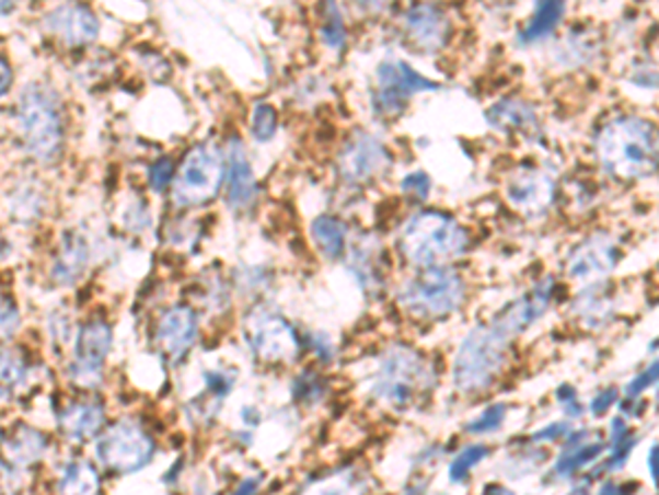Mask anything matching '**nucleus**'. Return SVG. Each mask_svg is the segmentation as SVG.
<instances>
[{"mask_svg": "<svg viewBox=\"0 0 659 495\" xmlns=\"http://www.w3.org/2000/svg\"><path fill=\"white\" fill-rule=\"evenodd\" d=\"M600 165L617 179H648L657 170L655 128L639 117H617L602 126L596 137Z\"/></svg>", "mask_w": 659, "mask_h": 495, "instance_id": "obj_1", "label": "nucleus"}, {"mask_svg": "<svg viewBox=\"0 0 659 495\" xmlns=\"http://www.w3.org/2000/svg\"><path fill=\"white\" fill-rule=\"evenodd\" d=\"M401 252L416 267H438L464 256L466 229L442 211L416 214L401 231Z\"/></svg>", "mask_w": 659, "mask_h": 495, "instance_id": "obj_2", "label": "nucleus"}, {"mask_svg": "<svg viewBox=\"0 0 659 495\" xmlns=\"http://www.w3.org/2000/svg\"><path fill=\"white\" fill-rule=\"evenodd\" d=\"M510 335L495 322L473 329L460 344L453 361V381L462 392L486 390L504 368Z\"/></svg>", "mask_w": 659, "mask_h": 495, "instance_id": "obj_3", "label": "nucleus"}, {"mask_svg": "<svg viewBox=\"0 0 659 495\" xmlns=\"http://www.w3.org/2000/svg\"><path fill=\"white\" fill-rule=\"evenodd\" d=\"M19 128L25 148L41 161H54L65 141V124L58 97L43 84H32L19 102Z\"/></svg>", "mask_w": 659, "mask_h": 495, "instance_id": "obj_4", "label": "nucleus"}, {"mask_svg": "<svg viewBox=\"0 0 659 495\" xmlns=\"http://www.w3.org/2000/svg\"><path fill=\"white\" fill-rule=\"evenodd\" d=\"M464 280L447 265L423 267V274L407 280L398 293L403 309L416 318H444L462 307Z\"/></svg>", "mask_w": 659, "mask_h": 495, "instance_id": "obj_5", "label": "nucleus"}, {"mask_svg": "<svg viewBox=\"0 0 659 495\" xmlns=\"http://www.w3.org/2000/svg\"><path fill=\"white\" fill-rule=\"evenodd\" d=\"M227 159L222 150L207 141L187 152L174 176V203L178 207H196L211 200L224 181Z\"/></svg>", "mask_w": 659, "mask_h": 495, "instance_id": "obj_6", "label": "nucleus"}, {"mask_svg": "<svg viewBox=\"0 0 659 495\" xmlns=\"http://www.w3.org/2000/svg\"><path fill=\"white\" fill-rule=\"evenodd\" d=\"M427 383L429 370L425 359L414 348L394 346L381 359L372 383V394L383 403L403 407L412 403V399L427 388Z\"/></svg>", "mask_w": 659, "mask_h": 495, "instance_id": "obj_7", "label": "nucleus"}, {"mask_svg": "<svg viewBox=\"0 0 659 495\" xmlns=\"http://www.w3.org/2000/svg\"><path fill=\"white\" fill-rule=\"evenodd\" d=\"M154 453V440L132 421H119L106 429L97 442L100 462L115 473H135L143 469Z\"/></svg>", "mask_w": 659, "mask_h": 495, "instance_id": "obj_8", "label": "nucleus"}, {"mask_svg": "<svg viewBox=\"0 0 659 495\" xmlns=\"http://www.w3.org/2000/svg\"><path fill=\"white\" fill-rule=\"evenodd\" d=\"M244 339L251 350L264 361H292L299 353L294 329L270 309H255L244 320Z\"/></svg>", "mask_w": 659, "mask_h": 495, "instance_id": "obj_9", "label": "nucleus"}, {"mask_svg": "<svg viewBox=\"0 0 659 495\" xmlns=\"http://www.w3.org/2000/svg\"><path fill=\"white\" fill-rule=\"evenodd\" d=\"M377 91H374V108L385 117L401 115L409 97L423 91H438L440 84L423 78L403 60H388L377 71Z\"/></svg>", "mask_w": 659, "mask_h": 495, "instance_id": "obj_10", "label": "nucleus"}, {"mask_svg": "<svg viewBox=\"0 0 659 495\" xmlns=\"http://www.w3.org/2000/svg\"><path fill=\"white\" fill-rule=\"evenodd\" d=\"M113 346V331L104 322L86 324L76 342V359L69 366V377L82 385L93 388L102 381V368Z\"/></svg>", "mask_w": 659, "mask_h": 495, "instance_id": "obj_11", "label": "nucleus"}, {"mask_svg": "<svg viewBox=\"0 0 659 495\" xmlns=\"http://www.w3.org/2000/svg\"><path fill=\"white\" fill-rule=\"evenodd\" d=\"M615 261L617 246L613 238L606 233H593L574 250L567 263V274L580 285H598L613 272Z\"/></svg>", "mask_w": 659, "mask_h": 495, "instance_id": "obj_12", "label": "nucleus"}, {"mask_svg": "<svg viewBox=\"0 0 659 495\" xmlns=\"http://www.w3.org/2000/svg\"><path fill=\"white\" fill-rule=\"evenodd\" d=\"M385 168H390L388 148L377 137L366 133H359L355 139H350L339 157V172L352 185L372 181Z\"/></svg>", "mask_w": 659, "mask_h": 495, "instance_id": "obj_13", "label": "nucleus"}, {"mask_svg": "<svg viewBox=\"0 0 659 495\" xmlns=\"http://www.w3.org/2000/svg\"><path fill=\"white\" fill-rule=\"evenodd\" d=\"M506 198L521 214H543L554 200L552 179L536 168H519L506 181Z\"/></svg>", "mask_w": 659, "mask_h": 495, "instance_id": "obj_14", "label": "nucleus"}, {"mask_svg": "<svg viewBox=\"0 0 659 495\" xmlns=\"http://www.w3.org/2000/svg\"><path fill=\"white\" fill-rule=\"evenodd\" d=\"M45 27L51 36L69 47L91 45L100 34V21L95 14L78 3H65L47 14Z\"/></svg>", "mask_w": 659, "mask_h": 495, "instance_id": "obj_15", "label": "nucleus"}, {"mask_svg": "<svg viewBox=\"0 0 659 495\" xmlns=\"http://www.w3.org/2000/svg\"><path fill=\"white\" fill-rule=\"evenodd\" d=\"M198 335V318L187 307H172L157 326V346L172 361H181L194 346Z\"/></svg>", "mask_w": 659, "mask_h": 495, "instance_id": "obj_16", "label": "nucleus"}, {"mask_svg": "<svg viewBox=\"0 0 659 495\" xmlns=\"http://www.w3.org/2000/svg\"><path fill=\"white\" fill-rule=\"evenodd\" d=\"M227 203L233 209H246L257 196V181L240 139H231L227 152Z\"/></svg>", "mask_w": 659, "mask_h": 495, "instance_id": "obj_17", "label": "nucleus"}, {"mask_svg": "<svg viewBox=\"0 0 659 495\" xmlns=\"http://www.w3.org/2000/svg\"><path fill=\"white\" fill-rule=\"evenodd\" d=\"M554 283L552 278L543 280L539 287H534L530 293H525L521 300H517L512 307H508L501 315H497L495 324L506 331L510 337H517L525 329H530L547 309L552 302Z\"/></svg>", "mask_w": 659, "mask_h": 495, "instance_id": "obj_18", "label": "nucleus"}, {"mask_svg": "<svg viewBox=\"0 0 659 495\" xmlns=\"http://www.w3.org/2000/svg\"><path fill=\"white\" fill-rule=\"evenodd\" d=\"M405 32L423 51L436 54L447 45L451 25L440 10L431 5H418L412 12H407Z\"/></svg>", "mask_w": 659, "mask_h": 495, "instance_id": "obj_19", "label": "nucleus"}, {"mask_svg": "<svg viewBox=\"0 0 659 495\" xmlns=\"http://www.w3.org/2000/svg\"><path fill=\"white\" fill-rule=\"evenodd\" d=\"M106 414L100 403H71L60 414V427L62 431L73 440H89L104 427Z\"/></svg>", "mask_w": 659, "mask_h": 495, "instance_id": "obj_20", "label": "nucleus"}, {"mask_svg": "<svg viewBox=\"0 0 659 495\" xmlns=\"http://www.w3.org/2000/svg\"><path fill=\"white\" fill-rule=\"evenodd\" d=\"M490 126L506 133H534L539 130L536 111L519 100H501L488 111Z\"/></svg>", "mask_w": 659, "mask_h": 495, "instance_id": "obj_21", "label": "nucleus"}, {"mask_svg": "<svg viewBox=\"0 0 659 495\" xmlns=\"http://www.w3.org/2000/svg\"><path fill=\"white\" fill-rule=\"evenodd\" d=\"M591 431H580V434H574L567 438L565 442V449L556 462V473L567 477V475H574L576 471H580L582 467H587L589 462H593L602 451H604V442L600 440H587Z\"/></svg>", "mask_w": 659, "mask_h": 495, "instance_id": "obj_22", "label": "nucleus"}, {"mask_svg": "<svg viewBox=\"0 0 659 495\" xmlns=\"http://www.w3.org/2000/svg\"><path fill=\"white\" fill-rule=\"evenodd\" d=\"M86 263H89L86 240L80 233L67 235L62 250L58 254L56 267H54V278L60 285H71L82 276V272L86 269Z\"/></svg>", "mask_w": 659, "mask_h": 495, "instance_id": "obj_23", "label": "nucleus"}, {"mask_svg": "<svg viewBox=\"0 0 659 495\" xmlns=\"http://www.w3.org/2000/svg\"><path fill=\"white\" fill-rule=\"evenodd\" d=\"M312 240L327 258H339L346 252L348 227L335 216H319L310 227Z\"/></svg>", "mask_w": 659, "mask_h": 495, "instance_id": "obj_24", "label": "nucleus"}, {"mask_svg": "<svg viewBox=\"0 0 659 495\" xmlns=\"http://www.w3.org/2000/svg\"><path fill=\"white\" fill-rule=\"evenodd\" d=\"M565 14V0H536V12L521 34L523 43H539L547 38Z\"/></svg>", "mask_w": 659, "mask_h": 495, "instance_id": "obj_25", "label": "nucleus"}, {"mask_svg": "<svg viewBox=\"0 0 659 495\" xmlns=\"http://www.w3.org/2000/svg\"><path fill=\"white\" fill-rule=\"evenodd\" d=\"M47 442L43 434L34 429H19L14 438L5 442V456L14 467H30L43 458Z\"/></svg>", "mask_w": 659, "mask_h": 495, "instance_id": "obj_26", "label": "nucleus"}, {"mask_svg": "<svg viewBox=\"0 0 659 495\" xmlns=\"http://www.w3.org/2000/svg\"><path fill=\"white\" fill-rule=\"evenodd\" d=\"M576 313L582 318V322L591 329H598L602 326L609 318H611V298L606 296V287H591L587 289L582 296L576 298V304H574Z\"/></svg>", "mask_w": 659, "mask_h": 495, "instance_id": "obj_27", "label": "nucleus"}, {"mask_svg": "<svg viewBox=\"0 0 659 495\" xmlns=\"http://www.w3.org/2000/svg\"><path fill=\"white\" fill-rule=\"evenodd\" d=\"M62 493H97L100 491V475L89 462H73L67 467L60 480Z\"/></svg>", "mask_w": 659, "mask_h": 495, "instance_id": "obj_28", "label": "nucleus"}, {"mask_svg": "<svg viewBox=\"0 0 659 495\" xmlns=\"http://www.w3.org/2000/svg\"><path fill=\"white\" fill-rule=\"evenodd\" d=\"M30 377V366L25 357L8 346H0V381L10 388H21L25 385Z\"/></svg>", "mask_w": 659, "mask_h": 495, "instance_id": "obj_29", "label": "nucleus"}, {"mask_svg": "<svg viewBox=\"0 0 659 495\" xmlns=\"http://www.w3.org/2000/svg\"><path fill=\"white\" fill-rule=\"evenodd\" d=\"M321 38L330 49H344L346 45V25L339 12L337 0H325V19L321 27Z\"/></svg>", "mask_w": 659, "mask_h": 495, "instance_id": "obj_30", "label": "nucleus"}, {"mask_svg": "<svg viewBox=\"0 0 659 495\" xmlns=\"http://www.w3.org/2000/svg\"><path fill=\"white\" fill-rule=\"evenodd\" d=\"M488 453H490V449L486 445H471V447H466L451 462V467H449V480L451 482H464L469 477L471 469L477 467Z\"/></svg>", "mask_w": 659, "mask_h": 495, "instance_id": "obj_31", "label": "nucleus"}, {"mask_svg": "<svg viewBox=\"0 0 659 495\" xmlns=\"http://www.w3.org/2000/svg\"><path fill=\"white\" fill-rule=\"evenodd\" d=\"M251 133L257 141H268L277 133V113L270 104H257L251 119Z\"/></svg>", "mask_w": 659, "mask_h": 495, "instance_id": "obj_32", "label": "nucleus"}, {"mask_svg": "<svg viewBox=\"0 0 659 495\" xmlns=\"http://www.w3.org/2000/svg\"><path fill=\"white\" fill-rule=\"evenodd\" d=\"M506 414H508V407H506L504 403H495V405L486 407L475 421H471V423L466 425V429H469L471 434H477V436H479V434H490V431H495V429L501 427Z\"/></svg>", "mask_w": 659, "mask_h": 495, "instance_id": "obj_33", "label": "nucleus"}, {"mask_svg": "<svg viewBox=\"0 0 659 495\" xmlns=\"http://www.w3.org/2000/svg\"><path fill=\"white\" fill-rule=\"evenodd\" d=\"M350 269L355 272V276L359 278V283H361L363 287L374 289V287L381 285V283H379L377 267H374V261H372V256H370L368 252L357 250L355 256H350Z\"/></svg>", "mask_w": 659, "mask_h": 495, "instance_id": "obj_34", "label": "nucleus"}, {"mask_svg": "<svg viewBox=\"0 0 659 495\" xmlns=\"http://www.w3.org/2000/svg\"><path fill=\"white\" fill-rule=\"evenodd\" d=\"M21 329V311L10 300L0 296V339L12 337Z\"/></svg>", "mask_w": 659, "mask_h": 495, "instance_id": "obj_35", "label": "nucleus"}, {"mask_svg": "<svg viewBox=\"0 0 659 495\" xmlns=\"http://www.w3.org/2000/svg\"><path fill=\"white\" fill-rule=\"evenodd\" d=\"M174 176H176V170H174L172 159H159L148 172V179H150V185L154 192H163L167 185H172Z\"/></svg>", "mask_w": 659, "mask_h": 495, "instance_id": "obj_36", "label": "nucleus"}, {"mask_svg": "<svg viewBox=\"0 0 659 495\" xmlns=\"http://www.w3.org/2000/svg\"><path fill=\"white\" fill-rule=\"evenodd\" d=\"M655 381H657V361H652L646 370H641V372L624 388L626 399H637L646 388L655 385Z\"/></svg>", "mask_w": 659, "mask_h": 495, "instance_id": "obj_37", "label": "nucleus"}, {"mask_svg": "<svg viewBox=\"0 0 659 495\" xmlns=\"http://www.w3.org/2000/svg\"><path fill=\"white\" fill-rule=\"evenodd\" d=\"M321 392H323V388H321V383H319V379L314 375H303L294 383V396L299 401L314 403V401L321 399Z\"/></svg>", "mask_w": 659, "mask_h": 495, "instance_id": "obj_38", "label": "nucleus"}, {"mask_svg": "<svg viewBox=\"0 0 659 495\" xmlns=\"http://www.w3.org/2000/svg\"><path fill=\"white\" fill-rule=\"evenodd\" d=\"M401 189L418 200H425L429 196V189H431V181L425 172H414L409 174L403 183H401Z\"/></svg>", "mask_w": 659, "mask_h": 495, "instance_id": "obj_39", "label": "nucleus"}, {"mask_svg": "<svg viewBox=\"0 0 659 495\" xmlns=\"http://www.w3.org/2000/svg\"><path fill=\"white\" fill-rule=\"evenodd\" d=\"M205 381H207V390L211 394H216L218 399L227 396L235 383V377L229 375V372H222V370H213V372H207L205 375Z\"/></svg>", "mask_w": 659, "mask_h": 495, "instance_id": "obj_40", "label": "nucleus"}, {"mask_svg": "<svg viewBox=\"0 0 659 495\" xmlns=\"http://www.w3.org/2000/svg\"><path fill=\"white\" fill-rule=\"evenodd\" d=\"M569 431H571L569 423H552V425H547V427H543V429L534 431V434H532V440H534V442H543V440H558V438L567 436Z\"/></svg>", "mask_w": 659, "mask_h": 495, "instance_id": "obj_41", "label": "nucleus"}, {"mask_svg": "<svg viewBox=\"0 0 659 495\" xmlns=\"http://www.w3.org/2000/svg\"><path fill=\"white\" fill-rule=\"evenodd\" d=\"M617 401V390L615 388H606L602 390L593 401H591V412L598 416V414H604L611 405H615Z\"/></svg>", "mask_w": 659, "mask_h": 495, "instance_id": "obj_42", "label": "nucleus"}, {"mask_svg": "<svg viewBox=\"0 0 659 495\" xmlns=\"http://www.w3.org/2000/svg\"><path fill=\"white\" fill-rule=\"evenodd\" d=\"M628 436H631V431H628L626 423H624L622 418H615V421L611 423V449L617 447V445H622Z\"/></svg>", "mask_w": 659, "mask_h": 495, "instance_id": "obj_43", "label": "nucleus"}, {"mask_svg": "<svg viewBox=\"0 0 659 495\" xmlns=\"http://www.w3.org/2000/svg\"><path fill=\"white\" fill-rule=\"evenodd\" d=\"M12 80H14V76H12V69H10L8 60L0 58V97H3L10 91Z\"/></svg>", "mask_w": 659, "mask_h": 495, "instance_id": "obj_44", "label": "nucleus"}, {"mask_svg": "<svg viewBox=\"0 0 659 495\" xmlns=\"http://www.w3.org/2000/svg\"><path fill=\"white\" fill-rule=\"evenodd\" d=\"M312 344H314V348L319 350V355L323 359H333L335 357V346L327 342L325 335H312Z\"/></svg>", "mask_w": 659, "mask_h": 495, "instance_id": "obj_45", "label": "nucleus"}, {"mask_svg": "<svg viewBox=\"0 0 659 495\" xmlns=\"http://www.w3.org/2000/svg\"><path fill=\"white\" fill-rule=\"evenodd\" d=\"M357 3H359L366 12L379 14V12H383V10L390 5V0H357Z\"/></svg>", "mask_w": 659, "mask_h": 495, "instance_id": "obj_46", "label": "nucleus"}, {"mask_svg": "<svg viewBox=\"0 0 659 495\" xmlns=\"http://www.w3.org/2000/svg\"><path fill=\"white\" fill-rule=\"evenodd\" d=\"M657 445H652L650 447V453H648V469H650V477H652V482H655V486H657V480H659V467H657Z\"/></svg>", "mask_w": 659, "mask_h": 495, "instance_id": "obj_47", "label": "nucleus"}, {"mask_svg": "<svg viewBox=\"0 0 659 495\" xmlns=\"http://www.w3.org/2000/svg\"><path fill=\"white\" fill-rule=\"evenodd\" d=\"M565 405V414L567 416H571V418H578V416H582V405H578V401L576 399H571V401H567V403H563Z\"/></svg>", "mask_w": 659, "mask_h": 495, "instance_id": "obj_48", "label": "nucleus"}, {"mask_svg": "<svg viewBox=\"0 0 659 495\" xmlns=\"http://www.w3.org/2000/svg\"><path fill=\"white\" fill-rule=\"evenodd\" d=\"M556 396H558L563 403H567V401L576 399V392H574V388H571V385H563V388H558Z\"/></svg>", "mask_w": 659, "mask_h": 495, "instance_id": "obj_49", "label": "nucleus"}, {"mask_svg": "<svg viewBox=\"0 0 659 495\" xmlns=\"http://www.w3.org/2000/svg\"><path fill=\"white\" fill-rule=\"evenodd\" d=\"M16 5H19V0H0V16L12 14L16 10Z\"/></svg>", "mask_w": 659, "mask_h": 495, "instance_id": "obj_50", "label": "nucleus"}, {"mask_svg": "<svg viewBox=\"0 0 659 495\" xmlns=\"http://www.w3.org/2000/svg\"><path fill=\"white\" fill-rule=\"evenodd\" d=\"M257 486H259L257 480H248V482L244 480V482L238 486V493H253Z\"/></svg>", "mask_w": 659, "mask_h": 495, "instance_id": "obj_51", "label": "nucleus"}]
</instances>
